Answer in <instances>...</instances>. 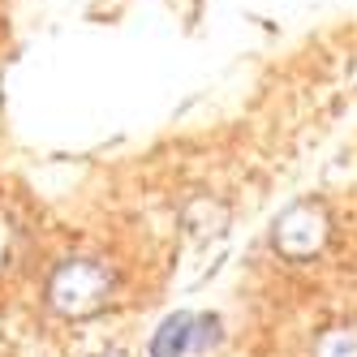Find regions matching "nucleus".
<instances>
[{
    "mask_svg": "<svg viewBox=\"0 0 357 357\" xmlns=\"http://www.w3.org/2000/svg\"><path fill=\"white\" fill-rule=\"evenodd\" d=\"M116 357H121V353H116Z\"/></svg>",
    "mask_w": 357,
    "mask_h": 357,
    "instance_id": "39448f33",
    "label": "nucleus"
},
{
    "mask_svg": "<svg viewBox=\"0 0 357 357\" xmlns=\"http://www.w3.org/2000/svg\"><path fill=\"white\" fill-rule=\"evenodd\" d=\"M116 271L104 259H65L47 275V310L61 319H91L112 301Z\"/></svg>",
    "mask_w": 357,
    "mask_h": 357,
    "instance_id": "f257e3e1",
    "label": "nucleus"
},
{
    "mask_svg": "<svg viewBox=\"0 0 357 357\" xmlns=\"http://www.w3.org/2000/svg\"><path fill=\"white\" fill-rule=\"evenodd\" d=\"M194 319L198 314H190V310L168 314L155 327V336H151V357H190L194 353Z\"/></svg>",
    "mask_w": 357,
    "mask_h": 357,
    "instance_id": "7ed1b4c3",
    "label": "nucleus"
},
{
    "mask_svg": "<svg viewBox=\"0 0 357 357\" xmlns=\"http://www.w3.org/2000/svg\"><path fill=\"white\" fill-rule=\"evenodd\" d=\"M327 211L319 207V202H293V207L275 220V250L284 254V259L293 263H305V259H314V254L327 245Z\"/></svg>",
    "mask_w": 357,
    "mask_h": 357,
    "instance_id": "f03ea898",
    "label": "nucleus"
},
{
    "mask_svg": "<svg viewBox=\"0 0 357 357\" xmlns=\"http://www.w3.org/2000/svg\"><path fill=\"white\" fill-rule=\"evenodd\" d=\"M314 357H357V323H336L319 331Z\"/></svg>",
    "mask_w": 357,
    "mask_h": 357,
    "instance_id": "20e7f679",
    "label": "nucleus"
}]
</instances>
